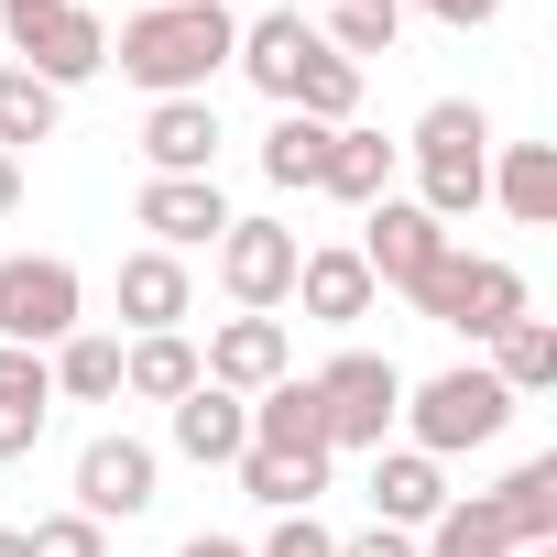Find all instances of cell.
Segmentation results:
<instances>
[{
    "instance_id": "1",
    "label": "cell",
    "mask_w": 557,
    "mask_h": 557,
    "mask_svg": "<svg viewBox=\"0 0 557 557\" xmlns=\"http://www.w3.org/2000/svg\"><path fill=\"white\" fill-rule=\"evenodd\" d=\"M230 45H240V12H230V0H153V12L121 23L110 66H121L132 88H153V99H208V77L230 66Z\"/></svg>"
},
{
    "instance_id": "2",
    "label": "cell",
    "mask_w": 557,
    "mask_h": 557,
    "mask_svg": "<svg viewBox=\"0 0 557 557\" xmlns=\"http://www.w3.org/2000/svg\"><path fill=\"white\" fill-rule=\"evenodd\" d=\"M394 153H416V208H426L437 230H459V219L492 197V110H481V99H437V110L416 121V143H394Z\"/></svg>"
},
{
    "instance_id": "3",
    "label": "cell",
    "mask_w": 557,
    "mask_h": 557,
    "mask_svg": "<svg viewBox=\"0 0 557 557\" xmlns=\"http://www.w3.org/2000/svg\"><path fill=\"white\" fill-rule=\"evenodd\" d=\"M394 426H416L426 459H459V448H492V437L513 426V394L492 383V361H459V372H437V383H405V416H394Z\"/></svg>"
},
{
    "instance_id": "4",
    "label": "cell",
    "mask_w": 557,
    "mask_h": 557,
    "mask_svg": "<svg viewBox=\"0 0 557 557\" xmlns=\"http://www.w3.org/2000/svg\"><path fill=\"white\" fill-rule=\"evenodd\" d=\"M0 34H12V66H34L45 88H77L110 66V23L88 0H0Z\"/></svg>"
},
{
    "instance_id": "5",
    "label": "cell",
    "mask_w": 557,
    "mask_h": 557,
    "mask_svg": "<svg viewBox=\"0 0 557 557\" xmlns=\"http://www.w3.org/2000/svg\"><path fill=\"white\" fill-rule=\"evenodd\" d=\"M88 285H77V262L66 251H12L0 262V350H55V339H77L88 318Z\"/></svg>"
},
{
    "instance_id": "6",
    "label": "cell",
    "mask_w": 557,
    "mask_h": 557,
    "mask_svg": "<svg viewBox=\"0 0 557 557\" xmlns=\"http://www.w3.org/2000/svg\"><path fill=\"white\" fill-rule=\"evenodd\" d=\"M416 307L437 318V329H459V339H503L513 318H524V273L513 262H492V251H437V273L416 285Z\"/></svg>"
},
{
    "instance_id": "7",
    "label": "cell",
    "mask_w": 557,
    "mask_h": 557,
    "mask_svg": "<svg viewBox=\"0 0 557 557\" xmlns=\"http://www.w3.org/2000/svg\"><path fill=\"white\" fill-rule=\"evenodd\" d=\"M318 383V416H329V448H383L394 437V416H405V372L383 361V350H339L329 372H307Z\"/></svg>"
},
{
    "instance_id": "8",
    "label": "cell",
    "mask_w": 557,
    "mask_h": 557,
    "mask_svg": "<svg viewBox=\"0 0 557 557\" xmlns=\"http://www.w3.org/2000/svg\"><path fill=\"white\" fill-rule=\"evenodd\" d=\"M208 251H219V296L240 318H273V307L296 296V230L285 219H230Z\"/></svg>"
},
{
    "instance_id": "9",
    "label": "cell",
    "mask_w": 557,
    "mask_h": 557,
    "mask_svg": "<svg viewBox=\"0 0 557 557\" xmlns=\"http://www.w3.org/2000/svg\"><path fill=\"white\" fill-rule=\"evenodd\" d=\"M153 481H164V459H153L143 437H121V426L77 448V513H88V524H132V513H153V503H164Z\"/></svg>"
},
{
    "instance_id": "10",
    "label": "cell",
    "mask_w": 557,
    "mask_h": 557,
    "mask_svg": "<svg viewBox=\"0 0 557 557\" xmlns=\"http://www.w3.org/2000/svg\"><path fill=\"white\" fill-rule=\"evenodd\" d=\"M361 262H372V285H394V296H416L426 273H437V251H448V230L416 208V197H372L361 208V240H350Z\"/></svg>"
},
{
    "instance_id": "11",
    "label": "cell",
    "mask_w": 557,
    "mask_h": 557,
    "mask_svg": "<svg viewBox=\"0 0 557 557\" xmlns=\"http://www.w3.org/2000/svg\"><path fill=\"white\" fill-rule=\"evenodd\" d=\"M132 219L153 230V251H197V240H219L230 230V197H219V175H143V197H132Z\"/></svg>"
},
{
    "instance_id": "12",
    "label": "cell",
    "mask_w": 557,
    "mask_h": 557,
    "mask_svg": "<svg viewBox=\"0 0 557 557\" xmlns=\"http://www.w3.org/2000/svg\"><path fill=\"white\" fill-rule=\"evenodd\" d=\"M197 372H208L219 394H262V383L296 372V339H285V318H219L208 350H197Z\"/></svg>"
},
{
    "instance_id": "13",
    "label": "cell",
    "mask_w": 557,
    "mask_h": 557,
    "mask_svg": "<svg viewBox=\"0 0 557 557\" xmlns=\"http://www.w3.org/2000/svg\"><path fill=\"white\" fill-rule=\"evenodd\" d=\"M251 448H262V459H296V470H329L339 448H329L318 383H296V372H285V383H262V394H251Z\"/></svg>"
},
{
    "instance_id": "14",
    "label": "cell",
    "mask_w": 557,
    "mask_h": 557,
    "mask_svg": "<svg viewBox=\"0 0 557 557\" xmlns=\"http://www.w3.org/2000/svg\"><path fill=\"white\" fill-rule=\"evenodd\" d=\"M372 296H383V285H372L361 251H296V296H285V307H296L307 329H361Z\"/></svg>"
},
{
    "instance_id": "15",
    "label": "cell",
    "mask_w": 557,
    "mask_h": 557,
    "mask_svg": "<svg viewBox=\"0 0 557 557\" xmlns=\"http://www.w3.org/2000/svg\"><path fill=\"white\" fill-rule=\"evenodd\" d=\"M448 503H459V492H448V470H437L426 448H372V513H383L394 535H426Z\"/></svg>"
},
{
    "instance_id": "16",
    "label": "cell",
    "mask_w": 557,
    "mask_h": 557,
    "mask_svg": "<svg viewBox=\"0 0 557 557\" xmlns=\"http://www.w3.org/2000/svg\"><path fill=\"white\" fill-rule=\"evenodd\" d=\"M164 426H175V459H197V470H230V459L251 448V394H219V383H197L186 405H164Z\"/></svg>"
},
{
    "instance_id": "17",
    "label": "cell",
    "mask_w": 557,
    "mask_h": 557,
    "mask_svg": "<svg viewBox=\"0 0 557 557\" xmlns=\"http://www.w3.org/2000/svg\"><path fill=\"white\" fill-rule=\"evenodd\" d=\"M307 55H318V23H307V12H251V23H240V45H230V66H240L273 110H285V88H296V66H307Z\"/></svg>"
},
{
    "instance_id": "18",
    "label": "cell",
    "mask_w": 557,
    "mask_h": 557,
    "mask_svg": "<svg viewBox=\"0 0 557 557\" xmlns=\"http://www.w3.org/2000/svg\"><path fill=\"white\" fill-rule=\"evenodd\" d=\"M186 307H197V273L175 262V251H121V318H132V339H153V329H186Z\"/></svg>"
},
{
    "instance_id": "19",
    "label": "cell",
    "mask_w": 557,
    "mask_h": 557,
    "mask_svg": "<svg viewBox=\"0 0 557 557\" xmlns=\"http://www.w3.org/2000/svg\"><path fill=\"white\" fill-rule=\"evenodd\" d=\"M143 164L153 175H219V110L208 99H153L143 110Z\"/></svg>"
},
{
    "instance_id": "20",
    "label": "cell",
    "mask_w": 557,
    "mask_h": 557,
    "mask_svg": "<svg viewBox=\"0 0 557 557\" xmlns=\"http://www.w3.org/2000/svg\"><path fill=\"white\" fill-rule=\"evenodd\" d=\"M318 197H339V208L394 197V143H383V132H361V121H339V132H329V153H318Z\"/></svg>"
},
{
    "instance_id": "21",
    "label": "cell",
    "mask_w": 557,
    "mask_h": 557,
    "mask_svg": "<svg viewBox=\"0 0 557 557\" xmlns=\"http://www.w3.org/2000/svg\"><path fill=\"white\" fill-rule=\"evenodd\" d=\"M197 383H208V372H197V339H186V329H153V339L121 350V394H132V405H186Z\"/></svg>"
},
{
    "instance_id": "22",
    "label": "cell",
    "mask_w": 557,
    "mask_h": 557,
    "mask_svg": "<svg viewBox=\"0 0 557 557\" xmlns=\"http://www.w3.org/2000/svg\"><path fill=\"white\" fill-rule=\"evenodd\" d=\"M45 416H55V372H45V350H0V459H34Z\"/></svg>"
},
{
    "instance_id": "23",
    "label": "cell",
    "mask_w": 557,
    "mask_h": 557,
    "mask_svg": "<svg viewBox=\"0 0 557 557\" xmlns=\"http://www.w3.org/2000/svg\"><path fill=\"white\" fill-rule=\"evenodd\" d=\"M492 197H503V219L546 230L557 219V143H503L492 153Z\"/></svg>"
},
{
    "instance_id": "24",
    "label": "cell",
    "mask_w": 557,
    "mask_h": 557,
    "mask_svg": "<svg viewBox=\"0 0 557 557\" xmlns=\"http://www.w3.org/2000/svg\"><path fill=\"white\" fill-rule=\"evenodd\" d=\"M55 121H66V88H45L34 66H0V153H34V143H55Z\"/></svg>"
},
{
    "instance_id": "25",
    "label": "cell",
    "mask_w": 557,
    "mask_h": 557,
    "mask_svg": "<svg viewBox=\"0 0 557 557\" xmlns=\"http://www.w3.org/2000/svg\"><path fill=\"white\" fill-rule=\"evenodd\" d=\"M55 405H121V339H99V329H77V339H55Z\"/></svg>"
},
{
    "instance_id": "26",
    "label": "cell",
    "mask_w": 557,
    "mask_h": 557,
    "mask_svg": "<svg viewBox=\"0 0 557 557\" xmlns=\"http://www.w3.org/2000/svg\"><path fill=\"white\" fill-rule=\"evenodd\" d=\"M481 503H492V524H503L513 546H546V535H557V459H524V470H513L503 492H481Z\"/></svg>"
},
{
    "instance_id": "27",
    "label": "cell",
    "mask_w": 557,
    "mask_h": 557,
    "mask_svg": "<svg viewBox=\"0 0 557 557\" xmlns=\"http://www.w3.org/2000/svg\"><path fill=\"white\" fill-rule=\"evenodd\" d=\"M285 110H296V121H318V132H339V121H350V110H361V66H350V55H329V45H318V55H307V66H296V88H285Z\"/></svg>"
},
{
    "instance_id": "28",
    "label": "cell",
    "mask_w": 557,
    "mask_h": 557,
    "mask_svg": "<svg viewBox=\"0 0 557 557\" xmlns=\"http://www.w3.org/2000/svg\"><path fill=\"white\" fill-rule=\"evenodd\" d=\"M492 383H503L513 405L546 394V383H557V329H546V318H513V329L492 339Z\"/></svg>"
},
{
    "instance_id": "29",
    "label": "cell",
    "mask_w": 557,
    "mask_h": 557,
    "mask_svg": "<svg viewBox=\"0 0 557 557\" xmlns=\"http://www.w3.org/2000/svg\"><path fill=\"white\" fill-rule=\"evenodd\" d=\"M394 34H405L394 0H329V23H318V45H329V55H350V66L394 55Z\"/></svg>"
},
{
    "instance_id": "30",
    "label": "cell",
    "mask_w": 557,
    "mask_h": 557,
    "mask_svg": "<svg viewBox=\"0 0 557 557\" xmlns=\"http://www.w3.org/2000/svg\"><path fill=\"white\" fill-rule=\"evenodd\" d=\"M416 557H513V535H503V524H492V503L470 492V503H448V513L416 535Z\"/></svg>"
},
{
    "instance_id": "31",
    "label": "cell",
    "mask_w": 557,
    "mask_h": 557,
    "mask_svg": "<svg viewBox=\"0 0 557 557\" xmlns=\"http://www.w3.org/2000/svg\"><path fill=\"white\" fill-rule=\"evenodd\" d=\"M318 153H329V132H318V121H296V110L262 132V175L285 186V197H318Z\"/></svg>"
},
{
    "instance_id": "32",
    "label": "cell",
    "mask_w": 557,
    "mask_h": 557,
    "mask_svg": "<svg viewBox=\"0 0 557 557\" xmlns=\"http://www.w3.org/2000/svg\"><path fill=\"white\" fill-rule=\"evenodd\" d=\"M230 470H240V492H251L262 513H307V503L329 492V470H296V459H262V448H240Z\"/></svg>"
},
{
    "instance_id": "33",
    "label": "cell",
    "mask_w": 557,
    "mask_h": 557,
    "mask_svg": "<svg viewBox=\"0 0 557 557\" xmlns=\"http://www.w3.org/2000/svg\"><path fill=\"white\" fill-rule=\"evenodd\" d=\"M23 557H110V524H88L77 503L66 513H34L23 524Z\"/></svg>"
},
{
    "instance_id": "34",
    "label": "cell",
    "mask_w": 557,
    "mask_h": 557,
    "mask_svg": "<svg viewBox=\"0 0 557 557\" xmlns=\"http://www.w3.org/2000/svg\"><path fill=\"white\" fill-rule=\"evenodd\" d=\"M251 557H339V535H329L318 513H285V524H273V535L251 546Z\"/></svg>"
},
{
    "instance_id": "35",
    "label": "cell",
    "mask_w": 557,
    "mask_h": 557,
    "mask_svg": "<svg viewBox=\"0 0 557 557\" xmlns=\"http://www.w3.org/2000/svg\"><path fill=\"white\" fill-rule=\"evenodd\" d=\"M394 12H426L448 34H481V23H503V0H394Z\"/></svg>"
},
{
    "instance_id": "36",
    "label": "cell",
    "mask_w": 557,
    "mask_h": 557,
    "mask_svg": "<svg viewBox=\"0 0 557 557\" xmlns=\"http://www.w3.org/2000/svg\"><path fill=\"white\" fill-rule=\"evenodd\" d=\"M339 557H416V535H394V524H372V535H350Z\"/></svg>"
},
{
    "instance_id": "37",
    "label": "cell",
    "mask_w": 557,
    "mask_h": 557,
    "mask_svg": "<svg viewBox=\"0 0 557 557\" xmlns=\"http://www.w3.org/2000/svg\"><path fill=\"white\" fill-rule=\"evenodd\" d=\"M175 557H251V546H240V535H186Z\"/></svg>"
},
{
    "instance_id": "38",
    "label": "cell",
    "mask_w": 557,
    "mask_h": 557,
    "mask_svg": "<svg viewBox=\"0 0 557 557\" xmlns=\"http://www.w3.org/2000/svg\"><path fill=\"white\" fill-rule=\"evenodd\" d=\"M12 208H23V164H12V153H0V219H12Z\"/></svg>"
},
{
    "instance_id": "39",
    "label": "cell",
    "mask_w": 557,
    "mask_h": 557,
    "mask_svg": "<svg viewBox=\"0 0 557 557\" xmlns=\"http://www.w3.org/2000/svg\"><path fill=\"white\" fill-rule=\"evenodd\" d=\"M0 557H23V524H0Z\"/></svg>"
},
{
    "instance_id": "40",
    "label": "cell",
    "mask_w": 557,
    "mask_h": 557,
    "mask_svg": "<svg viewBox=\"0 0 557 557\" xmlns=\"http://www.w3.org/2000/svg\"><path fill=\"white\" fill-rule=\"evenodd\" d=\"M513 557H557V535H546V546H513Z\"/></svg>"
},
{
    "instance_id": "41",
    "label": "cell",
    "mask_w": 557,
    "mask_h": 557,
    "mask_svg": "<svg viewBox=\"0 0 557 557\" xmlns=\"http://www.w3.org/2000/svg\"><path fill=\"white\" fill-rule=\"evenodd\" d=\"M143 12H153V0H143Z\"/></svg>"
}]
</instances>
